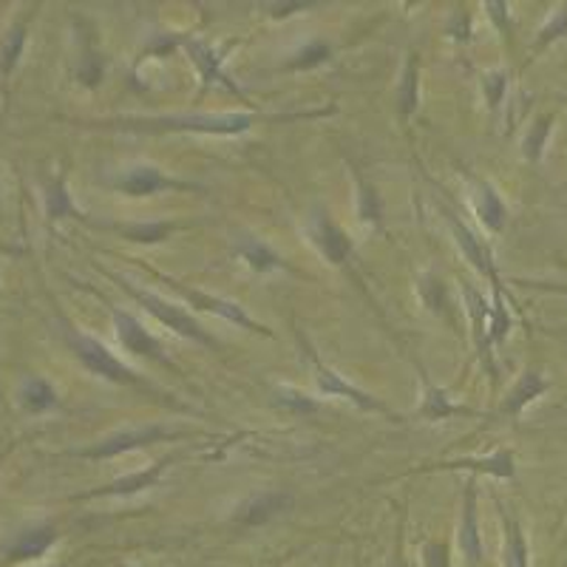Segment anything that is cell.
I'll list each match as a JSON object with an SVG mask.
<instances>
[{"label": "cell", "instance_id": "cell-1", "mask_svg": "<svg viewBox=\"0 0 567 567\" xmlns=\"http://www.w3.org/2000/svg\"><path fill=\"white\" fill-rule=\"evenodd\" d=\"M256 125L252 114H190V116H159V120H140L123 128L136 131H187V134H213V136H239Z\"/></svg>", "mask_w": 567, "mask_h": 567}, {"label": "cell", "instance_id": "cell-2", "mask_svg": "<svg viewBox=\"0 0 567 567\" xmlns=\"http://www.w3.org/2000/svg\"><path fill=\"white\" fill-rule=\"evenodd\" d=\"M120 284H123V290L128 292L131 298H136V303H140L142 310H148L156 321L165 323L168 329H174L176 336L187 338V341L205 343V347H216L213 336H207L205 327H202L194 316H187L182 307H176V303L165 301V298L154 296V292H148V290H136V287H131L128 281H120Z\"/></svg>", "mask_w": 567, "mask_h": 567}, {"label": "cell", "instance_id": "cell-3", "mask_svg": "<svg viewBox=\"0 0 567 567\" xmlns=\"http://www.w3.org/2000/svg\"><path fill=\"white\" fill-rule=\"evenodd\" d=\"M165 281L171 284V290L179 292V296L185 298L190 307H196V310H205V312H210V316L225 318V321L236 323V327L247 329V332H261V336H270V329L261 327L258 321H252V318L241 310L239 303L225 301V298H216V296H207V292H202V290H190V287H185L182 281H174V278H165Z\"/></svg>", "mask_w": 567, "mask_h": 567}, {"label": "cell", "instance_id": "cell-4", "mask_svg": "<svg viewBox=\"0 0 567 567\" xmlns=\"http://www.w3.org/2000/svg\"><path fill=\"white\" fill-rule=\"evenodd\" d=\"M71 347H74V354L83 361V367L89 372L100 374V378H105L111 383H136V374L120 358H114L103 343L94 341V338L74 336L71 338Z\"/></svg>", "mask_w": 567, "mask_h": 567}, {"label": "cell", "instance_id": "cell-5", "mask_svg": "<svg viewBox=\"0 0 567 567\" xmlns=\"http://www.w3.org/2000/svg\"><path fill=\"white\" fill-rule=\"evenodd\" d=\"M310 239L329 265L341 267L352 258V239H349L336 221L329 219L327 210H318L310 219Z\"/></svg>", "mask_w": 567, "mask_h": 567}, {"label": "cell", "instance_id": "cell-6", "mask_svg": "<svg viewBox=\"0 0 567 567\" xmlns=\"http://www.w3.org/2000/svg\"><path fill=\"white\" fill-rule=\"evenodd\" d=\"M463 292H465V303H468V318H471V332H474V347H477L480 361L485 363V369L491 372V378H496V369H494V343H491V303L485 301L483 292L474 287V284L465 281L463 284Z\"/></svg>", "mask_w": 567, "mask_h": 567}, {"label": "cell", "instance_id": "cell-7", "mask_svg": "<svg viewBox=\"0 0 567 567\" xmlns=\"http://www.w3.org/2000/svg\"><path fill=\"white\" fill-rule=\"evenodd\" d=\"M111 318H114L116 338H120V343H123L128 352L142 354V358H148V361H156V363H168V354H165L162 343L156 341V338L151 336L148 329L142 327L134 316H128V312L123 310H114L111 312Z\"/></svg>", "mask_w": 567, "mask_h": 567}, {"label": "cell", "instance_id": "cell-8", "mask_svg": "<svg viewBox=\"0 0 567 567\" xmlns=\"http://www.w3.org/2000/svg\"><path fill=\"white\" fill-rule=\"evenodd\" d=\"M162 437H171V432H165L162 425H145V429H131V432H120L105 437L103 443L91 445L85 452H80V457L85 460H109L116 454H125L131 449H142V445L159 443Z\"/></svg>", "mask_w": 567, "mask_h": 567}, {"label": "cell", "instance_id": "cell-9", "mask_svg": "<svg viewBox=\"0 0 567 567\" xmlns=\"http://www.w3.org/2000/svg\"><path fill=\"white\" fill-rule=\"evenodd\" d=\"M312 363H316V386L321 389L323 394H329V398H343L349 400V403H354L358 409H363V412H389L386 406H383L381 400L372 398L369 392H363V389L352 386L349 381H343L341 374L336 372V369H329L327 363H321L312 354Z\"/></svg>", "mask_w": 567, "mask_h": 567}, {"label": "cell", "instance_id": "cell-10", "mask_svg": "<svg viewBox=\"0 0 567 567\" xmlns=\"http://www.w3.org/2000/svg\"><path fill=\"white\" fill-rule=\"evenodd\" d=\"M443 213H445V221H449V227H452L454 239H457L460 250H463L465 258H468L471 265H474V270H477L480 276L488 278L494 290H503V284H499V276H496V265H494V256H491L488 245H483V239H477V236H474V233L463 225V221H457V216H454L452 210H445L443 207Z\"/></svg>", "mask_w": 567, "mask_h": 567}, {"label": "cell", "instance_id": "cell-11", "mask_svg": "<svg viewBox=\"0 0 567 567\" xmlns=\"http://www.w3.org/2000/svg\"><path fill=\"white\" fill-rule=\"evenodd\" d=\"M54 542H58L54 525H32V528L14 534L12 539L3 545V559H7L9 565H14V561L40 559L45 550L52 548Z\"/></svg>", "mask_w": 567, "mask_h": 567}, {"label": "cell", "instance_id": "cell-12", "mask_svg": "<svg viewBox=\"0 0 567 567\" xmlns=\"http://www.w3.org/2000/svg\"><path fill=\"white\" fill-rule=\"evenodd\" d=\"M290 505V494H284V491H261V494H252L250 499H245V503L236 508L233 519L239 525H265L270 523L272 516L284 514Z\"/></svg>", "mask_w": 567, "mask_h": 567}, {"label": "cell", "instance_id": "cell-13", "mask_svg": "<svg viewBox=\"0 0 567 567\" xmlns=\"http://www.w3.org/2000/svg\"><path fill=\"white\" fill-rule=\"evenodd\" d=\"M460 550H463L465 561L471 567H477L483 561V536L477 528V491H474V480L465 485V499H463V523H460Z\"/></svg>", "mask_w": 567, "mask_h": 567}, {"label": "cell", "instance_id": "cell-14", "mask_svg": "<svg viewBox=\"0 0 567 567\" xmlns=\"http://www.w3.org/2000/svg\"><path fill=\"white\" fill-rule=\"evenodd\" d=\"M548 389L550 383L545 381V374H542L539 369H525V372L516 378L514 386H511V392L505 394L499 412L508 414V417H519V414H523L536 398H542V394L548 392Z\"/></svg>", "mask_w": 567, "mask_h": 567}, {"label": "cell", "instance_id": "cell-15", "mask_svg": "<svg viewBox=\"0 0 567 567\" xmlns=\"http://www.w3.org/2000/svg\"><path fill=\"white\" fill-rule=\"evenodd\" d=\"M116 187L128 196H154L168 187H185V182H174L154 165H136L128 174L116 179Z\"/></svg>", "mask_w": 567, "mask_h": 567}, {"label": "cell", "instance_id": "cell-16", "mask_svg": "<svg viewBox=\"0 0 567 567\" xmlns=\"http://www.w3.org/2000/svg\"><path fill=\"white\" fill-rule=\"evenodd\" d=\"M434 468L440 471H477V474H491L496 480H511L516 474L514 452L511 449H499V452L488 454V457H468V460H449V463H437Z\"/></svg>", "mask_w": 567, "mask_h": 567}, {"label": "cell", "instance_id": "cell-17", "mask_svg": "<svg viewBox=\"0 0 567 567\" xmlns=\"http://www.w3.org/2000/svg\"><path fill=\"white\" fill-rule=\"evenodd\" d=\"M168 463L171 460H162V463H154L151 468L134 471V474H128V477H120L114 480V483L103 485V488L89 491V494H83L80 499H91V496H131V494H140V491L145 488H154V485L159 483L162 474H165V468H168Z\"/></svg>", "mask_w": 567, "mask_h": 567}, {"label": "cell", "instance_id": "cell-18", "mask_svg": "<svg viewBox=\"0 0 567 567\" xmlns=\"http://www.w3.org/2000/svg\"><path fill=\"white\" fill-rule=\"evenodd\" d=\"M499 505V516H503V567H530V554H528V539L523 534V525L511 511Z\"/></svg>", "mask_w": 567, "mask_h": 567}, {"label": "cell", "instance_id": "cell-19", "mask_svg": "<svg viewBox=\"0 0 567 567\" xmlns=\"http://www.w3.org/2000/svg\"><path fill=\"white\" fill-rule=\"evenodd\" d=\"M420 381H423V403H420V409H417L420 420H429V423H434V420L457 417V414H477V412H471V409L452 403L443 389H437L432 381H429V378H425V372H420Z\"/></svg>", "mask_w": 567, "mask_h": 567}, {"label": "cell", "instance_id": "cell-20", "mask_svg": "<svg viewBox=\"0 0 567 567\" xmlns=\"http://www.w3.org/2000/svg\"><path fill=\"white\" fill-rule=\"evenodd\" d=\"M477 216L483 219V225L488 227L491 233H499L505 227V219H508V210H505V202L499 199L494 187L488 182H480L477 185Z\"/></svg>", "mask_w": 567, "mask_h": 567}, {"label": "cell", "instance_id": "cell-21", "mask_svg": "<svg viewBox=\"0 0 567 567\" xmlns=\"http://www.w3.org/2000/svg\"><path fill=\"white\" fill-rule=\"evenodd\" d=\"M241 261H247V267L256 272H270V270H290V265L284 261L281 256L270 250L261 239H241L239 250Z\"/></svg>", "mask_w": 567, "mask_h": 567}, {"label": "cell", "instance_id": "cell-22", "mask_svg": "<svg viewBox=\"0 0 567 567\" xmlns=\"http://www.w3.org/2000/svg\"><path fill=\"white\" fill-rule=\"evenodd\" d=\"M556 123V111H548V114H539L530 123L528 134L523 136V156L528 162H539L545 156V148H548L550 131H554Z\"/></svg>", "mask_w": 567, "mask_h": 567}, {"label": "cell", "instance_id": "cell-23", "mask_svg": "<svg viewBox=\"0 0 567 567\" xmlns=\"http://www.w3.org/2000/svg\"><path fill=\"white\" fill-rule=\"evenodd\" d=\"M27 34L29 23L27 20H18V23L7 32L3 43H0V78L3 80H7L14 71V65H18L20 54H23V45H27Z\"/></svg>", "mask_w": 567, "mask_h": 567}, {"label": "cell", "instance_id": "cell-24", "mask_svg": "<svg viewBox=\"0 0 567 567\" xmlns=\"http://www.w3.org/2000/svg\"><path fill=\"white\" fill-rule=\"evenodd\" d=\"M185 49H187V54H190V60H194L196 69H199L202 83L210 85V83H216V80H221V71H219L221 52L210 49L207 43H199V40H190Z\"/></svg>", "mask_w": 567, "mask_h": 567}, {"label": "cell", "instance_id": "cell-25", "mask_svg": "<svg viewBox=\"0 0 567 567\" xmlns=\"http://www.w3.org/2000/svg\"><path fill=\"white\" fill-rule=\"evenodd\" d=\"M567 38V3H561V7L554 9V14H550L548 20H545V27L536 32V40H534V49H530V54L534 58H539L548 45H554L556 40Z\"/></svg>", "mask_w": 567, "mask_h": 567}, {"label": "cell", "instance_id": "cell-26", "mask_svg": "<svg viewBox=\"0 0 567 567\" xmlns=\"http://www.w3.org/2000/svg\"><path fill=\"white\" fill-rule=\"evenodd\" d=\"M417 78H420V60L417 54H409L406 69H403V78H400V89H398V103H400V114L409 116L414 109H417Z\"/></svg>", "mask_w": 567, "mask_h": 567}, {"label": "cell", "instance_id": "cell-27", "mask_svg": "<svg viewBox=\"0 0 567 567\" xmlns=\"http://www.w3.org/2000/svg\"><path fill=\"white\" fill-rule=\"evenodd\" d=\"M20 398H23V406H27L29 412H45V409H52L54 403H58V392H54L52 383L40 381V378L27 381Z\"/></svg>", "mask_w": 567, "mask_h": 567}, {"label": "cell", "instance_id": "cell-28", "mask_svg": "<svg viewBox=\"0 0 567 567\" xmlns=\"http://www.w3.org/2000/svg\"><path fill=\"white\" fill-rule=\"evenodd\" d=\"M358 216L367 225L381 221V196L374 194V187L367 179H361V176H358Z\"/></svg>", "mask_w": 567, "mask_h": 567}, {"label": "cell", "instance_id": "cell-29", "mask_svg": "<svg viewBox=\"0 0 567 567\" xmlns=\"http://www.w3.org/2000/svg\"><path fill=\"white\" fill-rule=\"evenodd\" d=\"M45 207H49V219H63L69 213H74V205H71V196L65 190V179L58 176L49 187V194H45Z\"/></svg>", "mask_w": 567, "mask_h": 567}, {"label": "cell", "instance_id": "cell-30", "mask_svg": "<svg viewBox=\"0 0 567 567\" xmlns=\"http://www.w3.org/2000/svg\"><path fill=\"white\" fill-rule=\"evenodd\" d=\"M329 60V43H323V40H312V43H307L301 49V52L296 54V58L290 60V69H316V65L327 63Z\"/></svg>", "mask_w": 567, "mask_h": 567}, {"label": "cell", "instance_id": "cell-31", "mask_svg": "<svg viewBox=\"0 0 567 567\" xmlns=\"http://www.w3.org/2000/svg\"><path fill=\"white\" fill-rule=\"evenodd\" d=\"M505 89H508V74L505 71H488V74H483L485 103H488L491 111L499 109V103L505 97Z\"/></svg>", "mask_w": 567, "mask_h": 567}, {"label": "cell", "instance_id": "cell-32", "mask_svg": "<svg viewBox=\"0 0 567 567\" xmlns=\"http://www.w3.org/2000/svg\"><path fill=\"white\" fill-rule=\"evenodd\" d=\"M174 233V225H165V221H154V225H134L125 230V236H128L131 241H142V245H156V241H162L165 236H171Z\"/></svg>", "mask_w": 567, "mask_h": 567}, {"label": "cell", "instance_id": "cell-33", "mask_svg": "<svg viewBox=\"0 0 567 567\" xmlns=\"http://www.w3.org/2000/svg\"><path fill=\"white\" fill-rule=\"evenodd\" d=\"M276 400L281 406L292 409V412H318V403L312 398H307L303 392H296V389H276Z\"/></svg>", "mask_w": 567, "mask_h": 567}, {"label": "cell", "instance_id": "cell-34", "mask_svg": "<svg viewBox=\"0 0 567 567\" xmlns=\"http://www.w3.org/2000/svg\"><path fill=\"white\" fill-rule=\"evenodd\" d=\"M420 292H423L425 303H429V310L443 312V307H445V287H443V281H440V278L425 276L423 284H420Z\"/></svg>", "mask_w": 567, "mask_h": 567}, {"label": "cell", "instance_id": "cell-35", "mask_svg": "<svg viewBox=\"0 0 567 567\" xmlns=\"http://www.w3.org/2000/svg\"><path fill=\"white\" fill-rule=\"evenodd\" d=\"M485 9H488V18L494 20V27L499 29V34H503L511 45V32H514V29H511L508 3H503V0H488V3H485Z\"/></svg>", "mask_w": 567, "mask_h": 567}, {"label": "cell", "instance_id": "cell-36", "mask_svg": "<svg viewBox=\"0 0 567 567\" xmlns=\"http://www.w3.org/2000/svg\"><path fill=\"white\" fill-rule=\"evenodd\" d=\"M425 567H449V548L443 542H429L423 548Z\"/></svg>", "mask_w": 567, "mask_h": 567}, {"label": "cell", "instance_id": "cell-37", "mask_svg": "<svg viewBox=\"0 0 567 567\" xmlns=\"http://www.w3.org/2000/svg\"><path fill=\"white\" fill-rule=\"evenodd\" d=\"M516 284H523V287H530V290L559 292V296H567V284H561V281H516Z\"/></svg>", "mask_w": 567, "mask_h": 567}, {"label": "cell", "instance_id": "cell-38", "mask_svg": "<svg viewBox=\"0 0 567 567\" xmlns=\"http://www.w3.org/2000/svg\"><path fill=\"white\" fill-rule=\"evenodd\" d=\"M389 567H412V565H409V561H403V559H400V556H398V559H394Z\"/></svg>", "mask_w": 567, "mask_h": 567}, {"label": "cell", "instance_id": "cell-39", "mask_svg": "<svg viewBox=\"0 0 567 567\" xmlns=\"http://www.w3.org/2000/svg\"><path fill=\"white\" fill-rule=\"evenodd\" d=\"M131 567H134V565H131ZM136 567H140V565H136Z\"/></svg>", "mask_w": 567, "mask_h": 567}]
</instances>
